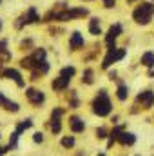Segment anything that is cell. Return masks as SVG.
<instances>
[{"label":"cell","mask_w":154,"mask_h":156,"mask_svg":"<svg viewBox=\"0 0 154 156\" xmlns=\"http://www.w3.org/2000/svg\"><path fill=\"white\" fill-rule=\"evenodd\" d=\"M152 15H154V5L151 2H143V4H140L136 9H134V13H132V18H134V22L136 24H149L151 20H152Z\"/></svg>","instance_id":"obj_1"},{"label":"cell","mask_w":154,"mask_h":156,"mask_svg":"<svg viewBox=\"0 0 154 156\" xmlns=\"http://www.w3.org/2000/svg\"><path fill=\"white\" fill-rule=\"evenodd\" d=\"M89 11L85 7H80V9H65V11H51L45 20H73V18H80V16H85Z\"/></svg>","instance_id":"obj_2"},{"label":"cell","mask_w":154,"mask_h":156,"mask_svg":"<svg viewBox=\"0 0 154 156\" xmlns=\"http://www.w3.org/2000/svg\"><path fill=\"white\" fill-rule=\"evenodd\" d=\"M111 109H113V105H111V100H109L107 93H105V91H100L98 96H96L94 102H93V111H94V115H98V116H107V115L111 113Z\"/></svg>","instance_id":"obj_3"},{"label":"cell","mask_w":154,"mask_h":156,"mask_svg":"<svg viewBox=\"0 0 154 156\" xmlns=\"http://www.w3.org/2000/svg\"><path fill=\"white\" fill-rule=\"evenodd\" d=\"M44 60H45V51H44V49H37L31 56H26V58L22 60V66H24L26 69L35 71V69L38 67V64L44 62Z\"/></svg>","instance_id":"obj_4"},{"label":"cell","mask_w":154,"mask_h":156,"mask_svg":"<svg viewBox=\"0 0 154 156\" xmlns=\"http://www.w3.org/2000/svg\"><path fill=\"white\" fill-rule=\"evenodd\" d=\"M123 56H125V49H121V47H113V49H109L107 56L103 58L102 67H103V69L111 67V64H114V62H118V60H121Z\"/></svg>","instance_id":"obj_5"},{"label":"cell","mask_w":154,"mask_h":156,"mask_svg":"<svg viewBox=\"0 0 154 156\" xmlns=\"http://www.w3.org/2000/svg\"><path fill=\"white\" fill-rule=\"evenodd\" d=\"M37 22H40V16H38V13H37V9H35V7H29L27 13L20 18V22H18L16 26L22 27L24 24H37Z\"/></svg>","instance_id":"obj_6"},{"label":"cell","mask_w":154,"mask_h":156,"mask_svg":"<svg viewBox=\"0 0 154 156\" xmlns=\"http://www.w3.org/2000/svg\"><path fill=\"white\" fill-rule=\"evenodd\" d=\"M138 104H142L143 109H151L154 105V93L152 91H143L138 94Z\"/></svg>","instance_id":"obj_7"},{"label":"cell","mask_w":154,"mask_h":156,"mask_svg":"<svg viewBox=\"0 0 154 156\" xmlns=\"http://www.w3.org/2000/svg\"><path fill=\"white\" fill-rule=\"evenodd\" d=\"M121 26L120 24H114L111 29H109V33H107V37H105V42H107V45H109V49H113L114 47V42H116V38L121 35Z\"/></svg>","instance_id":"obj_8"},{"label":"cell","mask_w":154,"mask_h":156,"mask_svg":"<svg viewBox=\"0 0 154 156\" xmlns=\"http://www.w3.org/2000/svg\"><path fill=\"white\" fill-rule=\"evenodd\" d=\"M26 93H27V100H29L33 105H40V104L45 102V94H44L42 91H38V89H27Z\"/></svg>","instance_id":"obj_9"},{"label":"cell","mask_w":154,"mask_h":156,"mask_svg":"<svg viewBox=\"0 0 154 156\" xmlns=\"http://www.w3.org/2000/svg\"><path fill=\"white\" fill-rule=\"evenodd\" d=\"M2 76L4 78H11V80H15V83H16L18 87H24L22 75H20L16 69H4V71H2Z\"/></svg>","instance_id":"obj_10"},{"label":"cell","mask_w":154,"mask_h":156,"mask_svg":"<svg viewBox=\"0 0 154 156\" xmlns=\"http://www.w3.org/2000/svg\"><path fill=\"white\" fill-rule=\"evenodd\" d=\"M0 107H4L5 111H11V113H16L18 109H20V105L16 104V102H11V100H7L2 93H0Z\"/></svg>","instance_id":"obj_11"},{"label":"cell","mask_w":154,"mask_h":156,"mask_svg":"<svg viewBox=\"0 0 154 156\" xmlns=\"http://www.w3.org/2000/svg\"><path fill=\"white\" fill-rule=\"evenodd\" d=\"M69 82H71V78H65V76H58L53 80V89H56V91H64L67 85H69Z\"/></svg>","instance_id":"obj_12"},{"label":"cell","mask_w":154,"mask_h":156,"mask_svg":"<svg viewBox=\"0 0 154 156\" xmlns=\"http://www.w3.org/2000/svg\"><path fill=\"white\" fill-rule=\"evenodd\" d=\"M69 125H71V131H73V133H83V129H85V123H83L78 116L71 118V120H69Z\"/></svg>","instance_id":"obj_13"},{"label":"cell","mask_w":154,"mask_h":156,"mask_svg":"<svg viewBox=\"0 0 154 156\" xmlns=\"http://www.w3.org/2000/svg\"><path fill=\"white\" fill-rule=\"evenodd\" d=\"M118 142L121 144V145H132L134 142H136V136L132 134V133H121L120 136H118Z\"/></svg>","instance_id":"obj_14"},{"label":"cell","mask_w":154,"mask_h":156,"mask_svg":"<svg viewBox=\"0 0 154 156\" xmlns=\"http://www.w3.org/2000/svg\"><path fill=\"white\" fill-rule=\"evenodd\" d=\"M69 45H71V49H80V47H83V37L80 35V33H73V37L69 40Z\"/></svg>","instance_id":"obj_15"},{"label":"cell","mask_w":154,"mask_h":156,"mask_svg":"<svg viewBox=\"0 0 154 156\" xmlns=\"http://www.w3.org/2000/svg\"><path fill=\"white\" fill-rule=\"evenodd\" d=\"M89 31H91V35H94V37H98V35L102 33V27H100V20H98V18H91V22H89Z\"/></svg>","instance_id":"obj_16"},{"label":"cell","mask_w":154,"mask_h":156,"mask_svg":"<svg viewBox=\"0 0 154 156\" xmlns=\"http://www.w3.org/2000/svg\"><path fill=\"white\" fill-rule=\"evenodd\" d=\"M142 64H143L145 67H154V53L152 51L143 53V56H142Z\"/></svg>","instance_id":"obj_17"},{"label":"cell","mask_w":154,"mask_h":156,"mask_svg":"<svg viewBox=\"0 0 154 156\" xmlns=\"http://www.w3.org/2000/svg\"><path fill=\"white\" fill-rule=\"evenodd\" d=\"M116 96H118V100H121V102L127 100V96H129V87L121 83V85L118 87V91H116Z\"/></svg>","instance_id":"obj_18"},{"label":"cell","mask_w":154,"mask_h":156,"mask_svg":"<svg viewBox=\"0 0 154 156\" xmlns=\"http://www.w3.org/2000/svg\"><path fill=\"white\" fill-rule=\"evenodd\" d=\"M31 125H33V122H31V120H22V122L16 125V129H15V131H16L18 134H22V133H24L26 129H29Z\"/></svg>","instance_id":"obj_19"},{"label":"cell","mask_w":154,"mask_h":156,"mask_svg":"<svg viewBox=\"0 0 154 156\" xmlns=\"http://www.w3.org/2000/svg\"><path fill=\"white\" fill-rule=\"evenodd\" d=\"M75 73H76V69H75L73 66H69V67H64V69L60 71V76H65V78H73V76H75Z\"/></svg>","instance_id":"obj_20"},{"label":"cell","mask_w":154,"mask_h":156,"mask_svg":"<svg viewBox=\"0 0 154 156\" xmlns=\"http://www.w3.org/2000/svg\"><path fill=\"white\" fill-rule=\"evenodd\" d=\"M5 47H7V42H5V40H2V42H0V56H2L4 60H9V58H11V55L5 51Z\"/></svg>","instance_id":"obj_21"},{"label":"cell","mask_w":154,"mask_h":156,"mask_svg":"<svg viewBox=\"0 0 154 156\" xmlns=\"http://www.w3.org/2000/svg\"><path fill=\"white\" fill-rule=\"evenodd\" d=\"M62 145H64L65 149H71V147L75 145V138H73V136H65V138H62Z\"/></svg>","instance_id":"obj_22"},{"label":"cell","mask_w":154,"mask_h":156,"mask_svg":"<svg viewBox=\"0 0 154 156\" xmlns=\"http://www.w3.org/2000/svg\"><path fill=\"white\" fill-rule=\"evenodd\" d=\"M82 82H83V83H93V71H91V69H85Z\"/></svg>","instance_id":"obj_23"},{"label":"cell","mask_w":154,"mask_h":156,"mask_svg":"<svg viewBox=\"0 0 154 156\" xmlns=\"http://www.w3.org/2000/svg\"><path fill=\"white\" fill-rule=\"evenodd\" d=\"M60 129H62L60 120H53V123H51V131H53V133H60Z\"/></svg>","instance_id":"obj_24"},{"label":"cell","mask_w":154,"mask_h":156,"mask_svg":"<svg viewBox=\"0 0 154 156\" xmlns=\"http://www.w3.org/2000/svg\"><path fill=\"white\" fill-rule=\"evenodd\" d=\"M96 136H98L100 140H103V138H107V131H105L103 127H98V129H96Z\"/></svg>","instance_id":"obj_25"},{"label":"cell","mask_w":154,"mask_h":156,"mask_svg":"<svg viewBox=\"0 0 154 156\" xmlns=\"http://www.w3.org/2000/svg\"><path fill=\"white\" fill-rule=\"evenodd\" d=\"M62 115H64V111H62V109H54V111H53V115H51V118H53V120H60Z\"/></svg>","instance_id":"obj_26"},{"label":"cell","mask_w":154,"mask_h":156,"mask_svg":"<svg viewBox=\"0 0 154 156\" xmlns=\"http://www.w3.org/2000/svg\"><path fill=\"white\" fill-rule=\"evenodd\" d=\"M33 140H35V144H42V142H44V134H42V133H35Z\"/></svg>","instance_id":"obj_27"},{"label":"cell","mask_w":154,"mask_h":156,"mask_svg":"<svg viewBox=\"0 0 154 156\" xmlns=\"http://www.w3.org/2000/svg\"><path fill=\"white\" fill-rule=\"evenodd\" d=\"M103 5H105L107 9H111V7L116 5V0H103Z\"/></svg>","instance_id":"obj_28"},{"label":"cell","mask_w":154,"mask_h":156,"mask_svg":"<svg viewBox=\"0 0 154 156\" xmlns=\"http://www.w3.org/2000/svg\"><path fill=\"white\" fill-rule=\"evenodd\" d=\"M71 96H73V100H71V107H78V98H76V93L73 91V94H71Z\"/></svg>","instance_id":"obj_29"},{"label":"cell","mask_w":154,"mask_h":156,"mask_svg":"<svg viewBox=\"0 0 154 156\" xmlns=\"http://www.w3.org/2000/svg\"><path fill=\"white\" fill-rule=\"evenodd\" d=\"M4 153H5V149H4V147H0V156L4 154Z\"/></svg>","instance_id":"obj_30"},{"label":"cell","mask_w":154,"mask_h":156,"mask_svg":"<svg viewBox=\"0 0 154 156\" xmlns=\"http://www.w3.org/2000/svg\"><path fill=\"white\" fill-rule=\"evenodd\" d=\"M98 156H105V154H103V153H102V154H98Z\"/></svg>","instance_id":"obj_31"},{"label":"cell","mask_w":154,"mask_h":156,"mask_svg":"<svg viewBox=\"0 0 154 156\" xmlns=\"http://www.w3.org/2000/svg\"><path fill=\"white\" fill-rule=\"evenodd\" d=\"M0 29H2V22H0Z\"/></svg>","instance_id":"obj_32"},{"label":"cell","mask_w":154,"mask_h":156,"mask_svg":"<svg viewBox=\"0 0 154 156\" xmlns=\"http://www.w3.org/2000/svg\"><path fill=\"white\" fill-rule=\"evenodd\" d=\"M129 2H134V0H129Z\"/></svg>","instance_id":"obj_33"},{"label":"cell","mask_w":154,"mask_h":156,"mask_svg":"<svg viewBox=\"0 0 154 156\" xmlns=\"http://www.w3.org/2000/svg\"><path fill=\"white\" fill-rule=\"evenodd\" d=\"M0 67H2V62H0Z\"/></svg>","instance_id":"obj_34"}]
</instances>
